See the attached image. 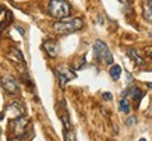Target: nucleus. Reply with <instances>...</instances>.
Masks as SVG:
<instances>
[{
	"instance_id": "nucleus-1",
	"label": "nucleus",
	"mask_w": 152,
	"mask_h": 141,
	"mask_svg": "<svg viewBox=\"0 0 152 141\" xmlns=\"http://www.w3.org/2000/svg\"><path fill=\"white\" fill-rule=\"evenodd\" d=\"M84 27L83 18H71V20H63V21H57L53 24V31L57 35H67V34H73L75 31H80Z\"/></svg>"
},
{
	"instance_id": "nucleus-2",
	"label": "nucleus",
	"mask_w": 152,
	"mask_h": 141,
	"mask_svg": "<svg viewBox=\"0 0 152 141\" xmlns=\"http://www.w3.org/2000/svg\"><path fill=\"white\" fill-rule=\"evenodd\" d=\"M48 11L55 18H66L71 13V6L66 0H50L48 6Z\"/></svg>"
},
{
	"instance_id": "nucleus-3",
	"label": "nucleus",
	"mask_w": 152,
	"mask_h": 141,
	"mask_svg": "<svg viewBox=\"0 0 152 141\" xmlns=\"http://www.w3.org/2000/svg\"><path fill=\"white\" fill-rule=\"evenodd\" d=\"M94 55H95V59L99 60V62H103L106 64H113V55H112L110 49L107 48L105 42L102 41H95L94 43Z\"/></svg>"
},
{
	"instance_id": "nucleus-4",
	"label": "nucleus",
	"mask_w": 152,
	"mask_h": 141,
	"mask_svg": "<svg viewBox=\"0 0 152 141\" xmlns=\"http://www.w3.org/2000/svg\"><path fill=\"white\" fill-rule=\"evenodd\" d=\"M56 71H57L59 84H60V87H61V88H64L67 82L75 78V73H74L71 68L66 67V66H61V67H59L57 70H56Z\"/></svg>"
},
{
	"instance_id": "nucleus-5",
	"label": "nucleus",
	"mask_w": 152,
	"mask_h": 141,
	"mask_svg": "<svg viewBox=\"0 0 152 141\" xmlns=\"http://www.w3.org/2000/svg\"><path fill=\"white\" fill-rule=\"evenodd\" d=\"M1 87H3L9 94H15V92L18 91V82H17V80H15L13 76H10V74H6V76L1 77Z\"/></svg>"
},
{
	"instance_id": "nucleus-6",
	"label": "nucleus",
	"mask_w": 152,
	"mask_h": 141,
	"mask_svg": "<svg viewBox=\"0 0 152 141\" xmlns=\"http://www.w3.org/2000/svg\"><path fill=\"white\" fill-rule=\"evenodd\" d=\"M29 124V120H28L25 116H21L18 119H14V133L17 137H24L25 136V131H27V126Z\"/></svg>"
},
{
	"instance_id": "nucleus-7",
	"label": "nucleus",
	"mask_w": 152,
	"mask_h": 141,
	"mask_svg": "<svg viewBox=\"0 0 152 141\" xmlns=\"http://www.w3.org/2000/svg\"><path fill=\"white\" fill-rule=\"evenodd\" d=\"M6 57L11 60V62H14L15 64H24V56L21 53V50L17 49V48H10L6 52Z\"/></svg>"
},
{
	"instance_id": "nucleus-8",
	"label": "nucleus",
	"mask_w": 152,
	"mask_h": 141,
	"mask_svg": "<svg viewBox=\"0 0 152 141\" xmlns=\"http://www.w3.org/2000/svg\"><path fill=\"white\" fill-rule=\"evenodd\" d=\"M6 113L9 115V116H11L13 119H18L24 115V108L18 102H13V104H10L9 106H7Z\"/></svg>"
},
{
	"instance_id": "nucleus-9",
	"label": "nucleus",
	"mask_w": 152,
	"mask_h": 141,
	"mask_svg": "<svg viewBox=\"0 0 152 141\" xmlns=\"http://www.w3.org/2000/svg\"><path fill=\"white\" fill-rule=\"evenodd\" d=\"M127 94H129V95L131 96L135 102H140V101L142 99V96H144V92L140 90L138 87H133V88H130V90H127V91H123V94H121V95L126 96Z\"/></svg>"
},
{
	"instance_id": "nucleus-10",
	"label": "nucleus",
	"mask_w": 152,
	"mask_h": 141,
	"mask_svg": "<svg viewBox=\"0 0 152 141\" xmlns=\"http://www.w3.org/2000/svg\"><path fill=\"white\" fill-rule=\"evenodd\" d=\"M142 15L148 23H152V0L142 1Z\"/></svg>"
},
{
	"instance_id": "nucleus-11",
	"label": "nucleus",
	"mask_w": 152,
	"mask_h": 141,
	"mask_svg": "<svg viewBox=\"0 0 152 141\" xmlns=\"http://www.w3.org/2000/svg\"><path fill=\"white\" fill-rule=\"evenodd\" d=\"M43 49H45V52H46L50 57H56V56H57V52H59L56 42H53V41H46L45 42V43H43Z\"/></svg>"
},
{
	"instance_id": "nucleus-12",
	"label": "nucleus",
	"mask_w": 152,
	"mask_h": 141,
	"mask_svg": "<svg viewBox=\"0 0 152 141\" xmlns=\"http://www.w3.org/2000/svg\"><path fill=\"white\" fill-rule=\"evenodd\" d=\"M127 56L133 60L135 66H141V64H144V59L138 55V52H137L135 49H133V48H130V49L127 50Z\"/></svg>"
},
{
	"instance_id": "nucleus-13",
	"label": "nucleus",
	"mask_w": 152,
	"mask_h": 141,
	"mask_svg": "<svg viewBox=\"0 0 152 141\" xmlns=\"http://www.w3.org/2000/svg\"><path fill=\"white\" fill-rule=\"evenodd\" d=\"M109 76L112 77V80L117 81L120 78V76H121V67L119 64H112L110 68H109Z\"/></svg>"
},
{
	"instance_id": "nucleus-14",
	"label": "nucleus",
	"mask_w": 152,
	"mask_h": 141,
	"mask_svg": "<svg viewBox=\"0 0 152 141\" xmlns=\"http://www.w3.org/2000/svg\"><path fill=\"white\" fill-rule=\"evenodd\" d=\"M130 102H129V99H126V98H121L120 99V110L123 112V113H130Z\"/></svg>"
},
{
	"instance_id": "nucleus-15",
	"label": "nucleus",
	"mask_w": 152,
	"mask_h": 141,
	"mask_svg": "<svg viewBox=\"0 0 152 141\" xmlns=\"http://www.w3.org/2000/svg\"><path fill=\"white\" fill-rule=\"evenodd\" d=\"M11 20H13V15H11L10 13H7V14H6V20L0 24V31H3V29H4V28L7 27L10 23H11Z\"/></svg>"
},
{
	"instance_id": "nucleus-16",
	"label": "nucleus",
	"mask_w": 152,
	"mask_h": 141,
	"mask_svg": "<svg viewBox=\"0 0 152 141\" xmlns=\"http://www.w3.org/2000/svg\"><path fill=\"white\" fill-rule=\"evenodd\" d=\"M64 140L66 141H77L75 140V136H74V133L71 131V130H69V131L66 130L64 131Z\"/></svg>"
},
{
	"instance_id": "nucleus-17",
	"label": "nucleus",
	"mask_w": 152,
	"mask_h": 141,
	"mask_svg": "<svg viewBox=\"0 0 152 141\" xmlns=\"http://www.w3.org/2000/svg\"><path fill=\"white\" fill-rule=\"evenodd\" d=\"M135 122H137L135 116H130V119L126 122V124H127V126H133V124H135Z\"/></svg>"
},
{
	"instance_id": "nucleus-18",
	"label": "nucleus",
	"mask_w": 152,
	"mask_h": 141,
	"mask_svg": "<svg viewBox=\"0 0 152 141\" xmlns=\"http://www.w3.org/2000/svg\"><path fill=\"white\" fill-rule=\"evenodd\" d=\"M103 99H106V101H110V99H112L110 92H103Z\"/></svg>"
},
{
	"instance_id": "nucleus-19",
	"label": "nucleus",
	"mask_w": 152,
	"mask_h": 141,
	"mask_svg": "<svg viewBox=\"0 0 152 141\" xmlns=\"http://www.w3.org/2000/svg\"><path fill=\"white\" fill-rule=\"evenodd\" d=\"M145 52H147V55L149 56V57H151L152 59V46H149V48H147V49H145Z\"/></svg>"
},
{
	"instance_id": "nucleus-20",
	"label": "nucleus",
	"mask_w": 152,
	"mask_h": 141,
	"mask_svg": "<svg viewBox=\"0 0 152 141\" xmlns=\"http://www.w3.org/2000/svg\"><path fill=\"white\" fill-rule=\"evenodd\" d=\"M3 11H4V7H3V6H0V14L3 13Z\"/></svg>"
},
{
	"instance_id": "nucleus-21",
	"label": "nucleus",
	"mask_w": 152,
	"mask_h": 141,
	"mask_svg": "<svg viewBox=\"0 0 152 141\" xmlns=\"http://www.w3.org/2000/svg\"><path fill=\"white\" fill-rule=\"evenodd\" d=\"M147 85L149 87V88H152V82H147Z\"/></svg>"
},
{
	"instance_id": "nucleus-22",
	"label": "nucleus",
	"mask_w": 152,
	"mask_h": 141,
	"mask_svg": "<svg viewBox=\"0 0 152 141\" xmlns=\"http://www.w3.org/2000/svg\"><path fill=\"white\" fill-rule=\"evenodd\" d=\"M138 141H147V140H145V138H140Z\"/></svg>"
},
{
	"instance_id": "nucleus-23",
	"label": "nucleus",
	"mask_w": 152,
	"mask_h": 141,
	"mask_svg": "<svg viewBox=\"0 0 152 141\" xmlns=\"http://www.w3.org/2000/svg\"><path fill=\"white\" fill-rule=\"evenodd\" d=\"M120 1H121V3H126V1H127V0H120Z\"/></svg>"
},
{
	"instance_id": "nucleus-24",
	"label": "nucleus",
	"mask_w": 152,
	"mask_h": 141,
	"mask_svg": "<svg viewBox=\"0 0 152 141\" xmlns=\"http://www.w3.org/2000/svg\"><path fill=\"white\" fill-rule=\"evenodd\" d=\"M0 134H1V127H0Z\"/></svg>"
}]
</instances>
